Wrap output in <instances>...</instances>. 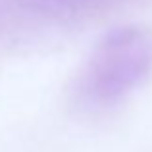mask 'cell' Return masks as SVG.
<instances>
[{"instance_id": "cell-1", "label": "cell", "mask_w": 152, "mask_h": 152, "mask_svg": "<svg viewBox=\"0 0 152 152\" xmlns=\"http://www.w3.org/2000/svg\"><path fill=\"white\" fill-rule=\"evenodd\" d=\"M152 67V39L141 29H121L98 46L83 77V94L98 104L119 100Z\"/></svg>"}, {"instance_id": "cell-2", "label": "cell", "mask_w": 152, "mask_h": 152, "mask_svg": "<svg viewBox=\"0 0 152 152\" xmlns=\"http://www.w3.org/2000/svg\"><path fill=\"white\" fill-rule=\"evenodd\" d=\"M19 2H21L23 10L29 12L48 14V15H66L94 8L104 0H19Z\"/></svg>"}]
</instances>
